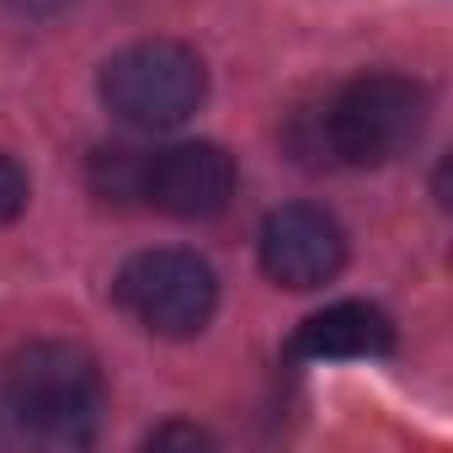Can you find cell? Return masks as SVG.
<instances>
[{
    "instance_id": "1",
    "label": "cell",
    "mask_w": 453,
    "mask_h": 453,
    "mask_svg": "<svg viewBox=\"0 0 453 453\" xmlns=\"http://www.w3.org/2000/svg\"><path fill=\"white\" fill-rule=\"evenodd\" d=\"M107 405L102 368L86 347L27 342L0 368V437L33 453H75L96 442Z\"/></svg>"
},
{
    "instance_id": "2",
    "label": "cell",
    "mask_w": 453,
    "mask_h": 453,
    "mask_svg": "<svg viewBox=\"0 0 453 453\" xmlns=\"http://www.w3.org/2000/svg\"><path fill=\"white\" fill-rule=\"evenodd\" d=\"M208 96V70L187 43H134L102 70V102L128 128H176Z\"/></svg>"
},
{
    "instance_id": "3",
    "label": "cell",
    "mask_w": 453,
    "mask_h": 453,
    "mask_svg": "<svg viewBox=\"0 0 453 453\" xmlns=\"http://www.w3.org/2000/svg\"><path fill=\"white\" fill-rule=\"evenodd\" d=\"M421 128H426V91L405 75H363L326 112L331 155L347 165H389L421 139Z\"/></svg>"
},
{
    "instance_id": "4",
    "label": "cell",
    "mask_w": 453,
    "mask_h": 453,
    "mask_svg": "<svg viewBox=\"0 0 453 453\" xmlns=\"http://www.w3.org/2000/svg\"><path fill=\"white\" fill-rule=\"evenodd\" d=\"M112 294L150 336H171L176 342V336H197L213 320L219 278L192 251H144V257H134L118 273Z\"/></svg>"
},
{
    "instance_id": "5",
    "label": "cell",
    "mask_w": 453,
    "mask_h": 453,
    "mask_svg": "<svg viewBox=\"0 0 453 453\" xmlns=\"http://www.w3.org/2000/svg\"><path fill=\"white\" fill-rule=\"evenodd\" d=\"M139 197L155 203L171 219H213L235 197V160L219 144H171L160 155H144Z\"/></svg>"
},
{
    "instance_id": "6",
    "label": "cell",
    "mask_w": 453,
    "mask_h": 453,
    "mask_svg": "<svg viewBox=\"0 0 453 453\" xmlns=\"http://www.w3.org/2000/svg\"><path fill=\"white\" fill-rule=\"evenodd\" d=\"M342 262H347V235L326 208L288 203V208L267 213V224H262V267H267L273 283L304 294V288L331 283L342 273Z\"/></svg>"
},
{
    "instance_id": "7",
    "label": "cell",
    "mask_w": 453,
    "mask_h": 453,
    "mask_svg": "<svg viewBox=\"0 0 453 453\" xmlns=\"http://www.w3.org/2000/svg\"><path fill=\"white\" fill-rule=\"evenodd\" d=\"M389 347H395V326H389V315L373 310V304H363V299H342V304L310 315V320L294 331V342H288V352L304 357V363L384 357Z\"/></svg>"
},
{
    "instance_id": "8",
    "label": "cell",
    "mask_w": 453,
    "mask_h": 453,
    "mask_svg": "<svg viewBox=\"0 0 453 453\" xmlns=\"http://www.w3.org/2000/svg\"><path fill=\"white\" fill-rule=\"evenodd\" d=\"M139 171H144V155L134 150H102L91 160V181L102 197H139Z\"/></svg>"
},
{
    "instance_id": "9",
    "label": "cell",
    "mask_w": 453,
    "mask_h": 453,
    "mask_svg": "<svg viewBox=\"0 0 453 453\" xmlns=\"http://www.w3.org/2000/svg\"><path fill=\"white\" fill-rule=\"evenodd\" d=\"M22 208H27V171L12 155H0V224H12Z\"/></svg>"
},
{
    "instance_id": "10",
    "label": "cell",
    "mask_w": 453,
    "mask_h": 453,
    "mask_svg": "<svg viewBox=\"0 0 453 453\" xmlns=\"http://www.w3.org/2000/svg\"><path fill=\"white\" fill-rule=\"evenodd\" d=\"M213 437L208 432H197V426H160V432H150V448H208Z\"/></svg>"
},
{
    "instance_id": "11",
    "label": "cell",
    "mask_w": 453,
    "mask_h": 453,
    "mask_svg": "<svg viewBox=\"0 0 453 453\" xmlns=\"http://www.w3.org/2000/svg\"><path fill=\"white\" fill-rule=\"evenodd\" d=\"M6 6H12L17 17H54V12L70 6V0H6Z\"/></svg>"
}]
</instances>
